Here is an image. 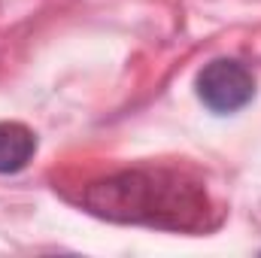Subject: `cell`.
I'll use <instances>...</instances> for the list:
<instances>
[{
    "label": "cell",
    "mask_w": 261,
    "mask_h": 258,
    "mask_svg": "<svg viewBox=\"0 0 261 258\" xmlns=\"http://www.w3.org/2000/svg\"><path fill=\"white\" fill-rule=\"evenodd\" d=\"M85 203L116 222H146L161 228H200L206 194L167 170H125L97 183Z\"/></svg>",
    "instance_id": "6da1fadb"
},
{
    "label": "cell",
    "mask_w": 261,
    "mask_h": 258,
    "mask_svg": "<svg viewBox=\"0 0 261 258\" xmlns=\"http://www.w3.org/2000/svg\"><path fill=\"white\" fill-rule=\"evenodd\" d=\"M197 97L213 113H237L255 97V79L240 61L219 58L197 73Z\"/></svg>",
    "instance_id": "7a4b0ae2"
},
{
    "label": "cell",
    "mask_w": 261,
    "mask_h": 258,
    "mask_svg": "<svg viewBox=\"0 0 261 258\" xmlns=\"http://www.w3.org/2000/svg\"><path fill=\"white\" fill-rule=\"evenodd\" d=\"M37 152L34 131L21 122H0V173H18Z\"/></svg>",
    "instance_id": "3957f363"
}]
</instances>
